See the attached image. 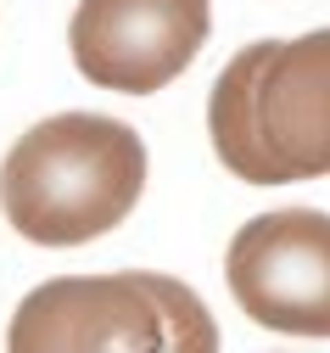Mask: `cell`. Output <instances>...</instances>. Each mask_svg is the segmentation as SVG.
<instances>
[{
  "mask_svg": "<svg viewBox=\"0 0 330 353\" xmlns=\"http://www.w3.org/2000/svg\"><path fill=\"white\" fill-rule=\"evenodd\" d=\"M146 191V146L129 123L62 112L23 129L0 168V208L23 241L84 247L118 230Z\"/></svg>",
  "mask_w": 330,
  "mask_h": 353,
  "instance_id": "1",
  "label": "cell"
},
{
  "mask_svg": "<svg viewBox=\"0 0 330 353\" xmlns=\"http://www.w3.org/2000/svg\"><path fill=\"white\" fill-rule=\"evenodd\" d=\"M263 57H269V39H258V46L235 51L224 62V73L213 79V96H207V135H213L218 163L235 174V180H247V185H286L280 168L263 157L258 129H252V84H258Z\"/></svg>",
  "mask_w": 330,
  "mask_h": 353,
  "instance_id": "6",
  "label": "cell"
},
{
  "mask_svg": "<svg viewBox=\"0 0 330 353\" xmlns=\"http://www.w3.org/2000/svg\"><path fill=\"white\" fill-rule=\"evenodd\" d=\"M207 0H79L68 23L73 68L123 96H152L174 84L207 46Z\"/></svg>",
  "mask_w": 330,
  "mask_h": 353,
  "instance_id": "4",
  "label": "cell"
},
{
  "mask_svg": "<svg viewBox=\"0 0 330 353\" xmlns=\"http://www.w3.org/2000/svg\"><path fill=\"white\" fill-rule=\"evenodd\" d=\"M252 129L280 180L330 174V28L269 39L252 84Z\"/></svg>",
  "mask_w": 330,
  "mask_h": 353,
  "instance_id": "5",
  "label": "cell"
},
{
  "mask_svg": "<svg viewBox=\"0 0 330 353\" xmlns=\"http://www.w3.org/2000/svg\"><path fill=\"white\" fill-rule=\"evenodd\" d=\"M6 353H218V325L191 286L157 270L62 275L17 303Z\"/></svg>",
  "mask_w": 330,
  "mask_h": 353,
  "instance_id": "2",
  "label": "cell"
},
{
  "mask_svg": "<svg viewBox=\"0 0 330 353\" xmlns=\"http://www.w3.org/2000/svg\"><path fill=\"white\" fill-rule=\"evenodd\" d=\"M247 320L286 336H330V213L286 208L247 219L224 258Z\"/></svg>",
  "mask_w": 330,
  "mask_h": 353,
  "instance_id": "3",
  "label": "cell"
}]
</instances>
